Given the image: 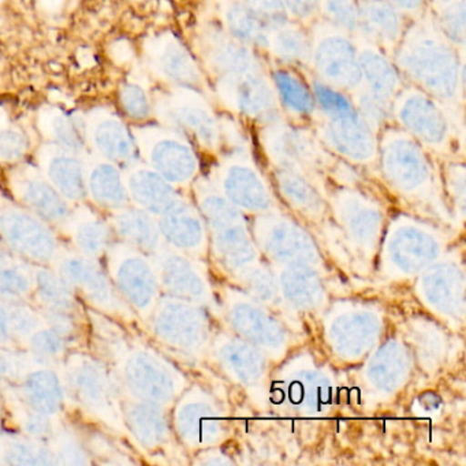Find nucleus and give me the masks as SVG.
Wrapping results in <instances>:
<instances>
[{"label": "nucleus", "instance_id": "1", "mask_svg": "<svg viewBox=\"0 0 466 466\" xmlns=\"http://www.w3.org/2000/svg\"><path fill=\"white\" fill-rule=\"evenodd\" d=\"M462 56L439 32L432 15L424 13L406 25L391 58L411 86L447 107H457L463 102Z\"/></svg>", "mask_w": 466, "mask_h": 466}, {"label": "nucleus", "instance_id": "2", "mask_svg": "<svg viewBox=\"0 0 466 466\" xmlns=\"http://www.w3.org/2000/svg\"><path fill=\"white\" fill-rule=\"evenodd\" d=\"M316 99L313 116L318 137L342 157L357 162L372 159L378 152V133L357 110L350 95L309 80Z\"/></svg>", "mask_w": 466, "mask_h": 466}, {"label": "nucleus", "instance_id": "3", "mask_svg": "<svg viewBox=\"0 0 466 466\" xmlns=\"http://www.w3.org/2000/svg\"><path fill=\"white\" fill-rule=\"evenodd\" d=\"M59 370L67 398L116 432H127L121 384L107 362L88 354L67 353Z\"/></svg>", "mask_w": 466, "mask_h": 466}, {"label": "nucleus", "instance_id": "4", "mask_svg": "<svg viewBox=\"0 0 466 466\" xmlns=\"http://www.w3.org/2000/svg\"><path fill=\"white\" fill-rule=\"evenodd\" d=\"M152 113L160 124L192 138L204 148H219L225 140V119L218 116L203 92L168 86L155 95Z\"/></svg>", "mask_w": 466, "mask_h": 466}, {"label": "nucleus", "instance_id": "5", "mask_svg": "<svg viewBox=\"0 0 466 466\" xmlns=\"http://www.w3.org/2000/svg\"><path fill=\"white\" fill-rule=\"evenodd\" d=\"M51 266L92 309L114 320H135L132 308L119 296L96 258H86L73 248L61 245Z\"/></svg>", "mask_w": 466, "mask_h": 466}, {"label": "nucleus", "instance_id": "6", "mask_svg": "<svg viewBox=\"0 0 466 466\" xmlns=\"http://www.w3.org/2000/svg\"><path fill=\"white\" fill-rule=\"evenodd\" d=\"M309 34L313 77L332 88L353 94L361 86L356 37L323 20L315 21Z\"/></svg>", "mask_w": 466, "mask_h": 466}, {"label": "nucleus", "instance_id": "7", "mask_svg": "<svg viewBox=\"0 0 466 466\" xmlns=\"http://www.w3.org/2000/svg\"><path fill=\"white\" fill-rule=\"evenodd\" d=\"M391 118L419 144L443 148L451 140L454 119L447 106L414 86H405L392 100Z\"/></svg>", "mask_w": 466, "mask_h": 466}, {"label": "nucleus", "instance_id": "8", "mask_svg": "<svg viewBox=\"0 0 466 466\" xmlns=\"http://www.w3.org/2000/svg\"><path fill=\"white\" fill-rule=\"evenodd\" d=\"M211 92L231 113L255 122L258 127L283 118L269 70L212 78Z\"/></svg>", "mask_w": 466, "mask_h": 466}, {"label": "nucleus", "instance_id": "9", "mask_svg": "<svg viewBox=\"0 0 466 466\" xmlns=\"http://www.w3.org/2000/svg\"><path fill=\"white\" fill-rule=\"evenodd\" d=\"M138 155L148 167L166 181L181 182L192 178L198 159L187 137L165 125H141L132 127Z\"/></svg>", "mask_w": 466, "mask_h": 466}, {"label": "nucleus", "instance_id": "10", "mask_svg": "<svg viewBox=\"0 0 466 466\" xmlns=\"http://www.w3.org/2000/svg\"><path fill=\"white\" fill-rule=\"evenodd\" d=\"M143 48L144 58L155 77L168 86L211 94L206 70L178 36L171 32L152 35Z\"/></svg>", "mask_w": 466, "mask_h": 466}, {"label": "nucleus", "instance_id": "11", "mask_svg": "<svg viewBox=\"0 0 466 466\" xmlns=\"http://www.w3.org/2000/svg\"><path fill=\"white\" fill-rule=\"evenodd\" d=\"M0 239L15 255L40 266L53 264L61 248L48 223L12 204L0 203Z\"/></svg>", "mask_w": 466, "mask_h": 466}, {"label": "nucleus", "instance_id": "12", "mask_svg": "<svg viewBox=\"0 0 466 466\" xmlns=\"http://www.w3.org/2000/svg\"><path fill=\"white\" fill-rule=\"evenodd\" d=\"M200 64L209 80L268 70L258 51L237 42L219 23H206L196 35Z\"/></svg>", "mask_w": 466, "mask_h": 466}, {"label": "nucleus", "instance_id": "13", "mask_svg": "<svg viewBox=\"0 0 466 466\" xmlns=\"http://www.w3.org/2000/svg\"><path fill=\"white\" fill-rule=\"evenodd\" d=\"M107 274L124 301L140 315H148L155 294L154 275L141 250L114 241L105 255Z\"/></svg>", "mask_w": 466, "mask_h": 466}, {"label": "nucleus", "instance_id": "14", "mask_svg": "<svg viewBox=\"0 0 466 466\" xmlns=\"http://www.w3.org/2000/svg\"><path fill=\"white\" fill-rule=\"evenodd\" d=\"M13 198L32 214L58 228L72 211V206L56 192L37 166L18 165L7 174Z\"/></svg>", "mask_w": 466, "mask_h": 466}, {"label": "nucleus", "instance_id": "15", "mask_svg": "<svg viewBox=\"0 0 466 466\" xmlns=\"http://www.w3.org/2000/svg\"><path fill=\"white\" fill-rule=\"evenodd\" d=\"M10 386L26 405L53 419H59L69 400L59 365L43 361L32 353L24 372Z\"/></svg>", "mask_w": 466, "mask_h": 466}, {"label": "nucleus", "instance_id": "16", "mask_svg": "<svg viewBox=\"0 0 466 466\" xmlns=\"http://www.w3.org/2000/svg\"><path fill=\"white\" fill-rule=\"evenodd\" d=\"M89 151L119 167L137 162V147L132 130L107 108H94L83 116Z\"/></svg>", "mask_w": 466, "mask_h": 466}, {"label": "nucleus", "instance_id": "17", "mask_svg": "<svg viewBox=\"0 0 466 466\" xmlns=\"http://www.w3.org/2000/svg\"><path fill=\"white\" fill-rule=\"evenodd\" d=\"M36 166L70 206L86 203L84 154L62 148L56 144L46 143L37 149Z\"/></svg>", "mask_w": 466, "mask_h": 466}, {"label": "nucleus", "instance_id": "18", "mask_svg": "<svg viewBox=\"0 0 466 466\" xmlns=\"http://www.w3.org/2000/svg\"><path fill=\"white\" fill-rule=\"evenodd\" d=\"M58 230L66 237L73 249L96 260L105 258L108 248L116 239L107 217H102L86 203L73 206Z\"/></svg>", "mask_w": 466, "mask_h": 466}, {"label": "nucleus", "instance_id": "19", "mask_svg": "<svg viewBox=\"0 0 466 466\" xmlns=\"http://www.w3.org/2000/svg\"><path fill=\"white\" fill-rule=\"evenodd\" d=\"M405 29V15L387 0H357L354 36L367 40L391 56Z\"/></svg>", "mask_w": 466, "mask_h": 466}, {"label": "nucleus", "instance_id": "20", "mask_svg": "<svg viewBox=\"0 0 466 466\" xmlns=\"http://www.w3.org/2000/svg\"><path fill=\"white\" fill-rule=\"evenodd\" d=\"M354 37L359 47L360 73H361L360 88L375 99L391 106L392 100L402 88V75L389 54L361 37Z\"/></svg>", "mask_w": 466, "mask_h": 466}, {"label": "nucleus", "instance_id": "21", "mask_svg": "<svg viewBox=\"0 0 466 466\" xmlns=\"http://www.w3.org/2000/svg\"><path fill=\"white\" fill-rule=\"evenodd\" d=\"M86 198L97 208L110 212L119 211L129 206V196L125 187L122 168L116 163L86 151Z\"/></svg>", "mask_w": 466, "mask_h": 466}, {"label": "nucleus", "instance_id": "22", "mask_svg": "<svg viewBox=\"0 0 466 466\" xmlns=\"http://www.w3.org/2000/svg\"><path fill=\"white\" fill-rule=\"evenodd\" d=\"M269 78L282 114L296 121L313 119L316 114V99L307 78L299 75L294 67L280 65L269 72Z\"/></svg>", "mask_w": 466, "mask_h": 466}, {"label": "nucleus", "instance_id": "23", "mask_svg": "<svg viewBox=\"0 0 466 466\" xmlns=\"http://www.w3.org/2000/svg\"><path fill=\"white\" fill-rule=\"evenodd\" d=\"M219 24L237 42L266 51L271 28L241 0H220Z\"/></svg>", "mask_w": 466, "mask_h": 466}, {"label": "nucleus", "instance_id": "24", "mask_svg": "<svg viewBox=\"0 0 466 466\" xmlns=\"http://www.w3.org/2000/svg\"><path fill=\"white\" fill-rule=\"evenodd\" d=\"M37 129L47 143L70 151H88L83 116L67 113L56 106H45L37 114Z\"/></svg>", "mask_w": 466, "mask_h": 466}, {"label": "nucleus", "instance_id": "25", "mask_svg": "<svg viewBox=\"0 0 466 466\" xmlns=\"http://www.w3.org/2000/svg\"><path fill=\"white\" fill-rule=\"evenodd\" d=\"M266 53L280 66L309 67L310 34L302 24L289 20L269 29Z\"/></svg>", "mask_w": 466, "mask_h": 466}, {"label": "nucleus", "instance_id": "26", "mask_svg": "<svg viewBox=\"0 0 466 466\" xmlns=\"http://www.w3.org/2000/svg\"><path fill=\"white\" fill-rule=\"evenodd\" d=\"M122 174L129 200L136 206L151 211L167 207L171 198V187L168 181L157 171L136 162L122 168Z\"/></svg>", "mask_w": 466, "mask_h": 466}, {"label": "nucleus", "instance_id": "27", "mask_svg": "<svg viewBox=\"0 0 466 466\" xmlns=\"http://www.w3.org/2000/svg\"><path fill=\"white\" fill-rule=\"evenodd\" d=\"M35 267L0 245V299L7 304L29 302L34 291Z\"/></svg>", "mask_w": 466, "mask_h": 466}, {"label": "nucleus", "instance_id": "28", "mask_svg": "<svg viewBox=\"0 0 466 466\" xmlns=\"http://www.w3.org/2000/svg\"><path fill=\"white\" fill-rule=\"evenodd\" d=\"M0 463L6 465H59L47 443L24 433H0Z\"/></svg>", "mask_w": 466, "mask_h": 466}, {"label": "nucleus", "instance_id": "29", "mask_svg": "<svg viewBox=\"0 0 466 466\" xmlns=\"http://www.w3.org/2000/svg\"><path fill=\"white\" fill-rule=\"evenodd\" d=\"M107 219L116 238L125 244L132 245L138 250H151L157 244L154 223L146 212L127 206L119 211L110 212Z\"/></svg>", "mask_w": 466, "mask_h": 466}, {"label": "nucleus", "instance_id": "30", "mask_svg": "<svg viewBox=\"0 0 466 466\" xmlns=\"http://www.w3.org/2000/svg\"><path fill=\"white\" fill-rule=\"evenodd\" d=\"M432 18L444 39L463 53L466 45L465 0H452L444 6L435 7Z\"/></svg>", "mask_w": 466, "mask_h": 466}, {"label": "nucleus", "instance_id": "31", "mask_svg": "<svg viewBox=\"0 0 466 466\" xmlns=\"http://www.w3.org/2000/svg\"><path fill=\"white\" fill-rule=\"evenodd\" d=\"M319 15L324 23L356 35L357 0H319Z\"/></svg>", "mask_w": 466, "mask_h": 466}, {"label": "nucleus", "instance_id": "32", "mask_svg": "<svg viewBox=\"0 0 466 466\" xmlns=\"http://www.w3.org/2000/svg\"><path fill=\"white\" fill-rule=\"evenodd\" d=\"M350 96L362 118L376 133L391 118V106L375 99L361 88L356 89Z\"/></svg>", "mask_w": 466, "mask_h": 466}, {"label": "nucleus", "instance_id": "33", "mask_svg": "<svg viewBox=\"0 0 466 466\" xmlns=\"http://www.w3.org/2000/svg\"><path fill=\"white\" fill-rule=\"evenodd\" d=\"M29 141L25 133L12 125L0 127V163L17 165L28 152Z\"/></svg>", "mask_w": 466, "mask_h": 466}, {"label": "nucleus", "instance_id": "34", "mask_svg": "<svg viewBox=\"0 0 466 466\" xmlns=\"http://www.w3.org/2000/svg\"><path fill=\"white\" fill-rule=\"evenodd\" d=\"M119 102L125 113L135 121H146L152 114V100L143 86L125 84L119 92Z\"/></svg>", "mask_w": 466, "mask_h": 466}, {"label": "nucleus", "instance_id": "35", "mask_svg": "<svg viewBox=\"0 0 466 466\" xmlns=\"http://www.w3.org/2000/svg\"><path fill=\"white\" fill-rule=\"evenodd\" d=\"M241 2L252 9L258 17L263 18L269 28L291 20L283 5V0H241Z\"/></svg>", "mask_w": 466, "mask_h": 466}, {"label": "nucleus", "instance_id": "36", "mask_svg": "<svg viewBox=\"0 0 466 466\" xmlns=\"http://www.w3.org/2000/svg\"><path fill=\"white\" fill-rule=\"evenodd\" d=\"M289 17L297 23H312L319 15V0H283Z\"/></svg>", "mask_w": 466, "mask_h": 466}, {"label": "nucleus", "instance_id": "37", "mask_svg": "<svg viewBox=\"0 0 466 466\" xmlns=\"http://www.w3.org/2000/svg\"><path fill=\"white\" fill-rule=\"evenodd\" d=\"M0 348H18L13 337L9 304L0 299Z\"/></svg>", "mask_w": 466, "mask_h": 466}, {"label": "nucleus", "instance_id": "38", "mask_svg": "<svg viewBox=\"0 0 466 466\" xmlns=\"http://www.w3.org/2000/svg\"><path fill=\"white\" fill-rule=\"evenodd\" d=\"M387 2L397 7L405 17L417 18L424 15L428 0H387Z\"/></svg>", "mask_w": 466, "mask_h": 466}, {"label": "nucleus", "instance_id": "39", "mask_svg": "<svg viewBox=\"0 0 466 466\" xmlns=\"http://www.w3.org/2000/svg\"><path fill=\"white\" fill-rule=\"evenodd\" d=\"M431 2H432L433 6L441 7L444 6V5L450 4V2H452V0H431Z\"/></svg>", "mask_w": 466, "mask_h": 466}, {"label": "nucleus", "instance_id": "40", "mask_svg": "<svg viewBox=\"0 0 466 466\" xmlns=\"http://www.w3.org/2000/svg\"><path fill=\"white\" fill-rule=\"evenodd\" d=\"M2 420H4V409H2V403H0V433L4 432V427H2Z\"/></svg>", "mask_w": 466, "mask_h": 466}, {"label": "nucleus", "instance_id": "41", "mask_svg": "<svg viewBox=\"0 0 466 466\" xmlns=\"http://www.w3.org/2000/svg\"><path fill=\"white\" fill-rule=\"evenodd\" d=\"M219 2H220V0H219Z\"/></svg>", "mask_w": 466, "mask_h": 466}]
</instances>
